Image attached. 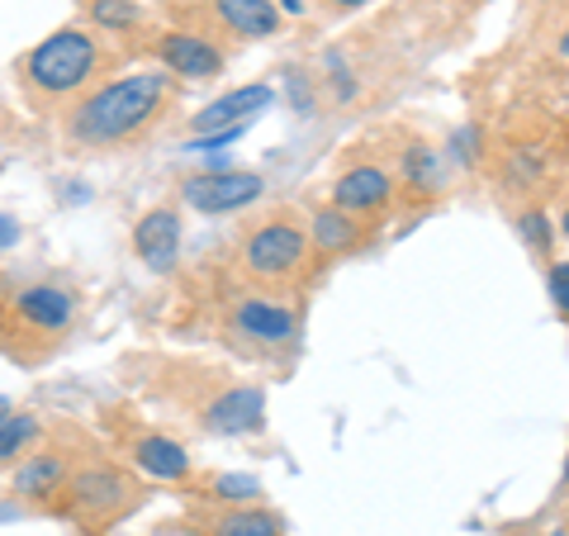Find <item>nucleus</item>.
<instances>
[{
  "label": "nucleus",
  "instance_id": "12",
  "mask_svg": "<svg viewBox=\"0 0 569 536\" xmlns=\"http://www.w3.org/2000/svg\"><path fill=\"white\" fill-rule=\"evenodd\" d=\"M271 105V86H242V91H228L219 100H209L200 115H194V129L200 133H219V129H242L252 115H261Z\"/></svg>",
  "mask_w": 569,
  "mask_h": 536
},
{
  "label": "nucleus",
  "instance_id": "16",
  "mask_svg": "<svg viewBox=\"0 0 569 536\" xmlns=\"http://www.w3.org/2000/svg\"><path fill=\"white\" fill-rule=\"evenodd\" d=\"M67 485V460L62 456H29L20 470H14V494L20 498H48Z\"/></svg>",
  "mask_w": 569,
  "mask_h": 536
},
{
  "label": "nucleus",
  "instance_id": "26",
  "mask_svg": "<svg viewBox=\"0 0 569 536\" xmlns=\"http://www.w3.org/2000/svg\"><path fill=\"white\" fill-rule=\"evenodd\" d=\"M556 52H560V58L569 62V24H565V33H560V43H556Z\"/></svg>",
  "mask_w": 569,
  "mask_h": 536
},
{
  "label": "nucleus",
  "instance_id": "2",
  "mask_svg": "<svg viewBox=\"0 0 569 536\" xmlns=\"http://www.w3.org/2000/svg\"><path fill=\"white\" fill-rule=\"evenodd\" d=\"M100 62H104V52H100L96 33H86V29H58V33H48L39 48L24 52L20 81H24V91L33 96V105H58L67 96L86 91V86L96 81Z\"/></svg>",
  "mask_w": 569,
  "mask_h": 536
},
{
  "label": "nucleus",
  "instance_id": "20",
  "mask_svg": "<svg viewBox=\"0 0 569 536\" xmlns=\"http://www.w3.org/2000/svg\"><path fill=\"white\" fill-rule=\"evenodd\" d=\"M86 14L96 20V29H133L138 0H86Z\"/></svg>",
  "mask_w": 569,
  "mask_h": 536
},
{
  "label": "nucleus",
  "instance_id": "30",
  "mask_svg": "<svg viewBox=\"0 0 569 536\" xmlns=\"http://www.w3.org/2000/svg\"><path fill=\"white\" fill-rule=\"evenodd\" d=\"M565 324H569V314H565Z\"/></svg>",
  "mask_w": 569,
  "mask_h": 536
},
{
  "label": "nucleus",
  "instance_id": "9",
  "mask_svg": "<svg viewBox=\"0 0 569 536\" xmlns=\"http://www.w3.org/2000/svg\"><path fill=\"white\" fill-rule=\"evenodd\" d=\"M389 200H395V181H389V171L370 167V162L342 171L332 186V205L356 214V219H376V214L389 209Z\"/></svg>",
  "mask_w": 569,
  "mask_h": 536
},
{
  "label": "nucleus",
  "instance_id": "19",
  "mask_svg": "<svg viewBox=\"0 0 569 536\" xmlns=\"http://www.w3.org/2000/svg\"><path fill=\"white\" fill-rule=\"evenodd\" d=\"M33 437H39V418L33 414H6L0 418V466L14 460V456H24L33 446Z\"/></svg>",
  "mask_w": 569,
  "mask_h": 536
},
{
  "label": "nucleus",
  "instance_id": "3",
  "mask_svg": "<svg viewBox=\"0 0 569 536\" xmlns=\"http://www.w3.org/2000/svg\"><path fill=\"white\" fill-rule=\"evenodd\" d=\"M309 257V228H299L290 214L266 219L252 228V238L242 242V271L261 285H284Z\"/></svg>",
  "mask_w": 569,
  "mask_h": 536
},
{
  "label": "nucleus",
  "instance_id": "13",
  "mask_svg": "<svg viewBox=\"0 0 569 536\" xmlns=\"http://www.w3.org/2000/svg\"><path fill=\"white\" fill-rule=\"evenodd\" d=\"M213 20H219L233 39H271L280 29L276 0H209Z\"/></svg>",
  "mask_w": 569,
  "mask_h": 536
},
{
  "label": "nucleus",
  "instance_id": "1",
  "mask_svg": "<svg viewBox=\"0 0 569 536\" xmlns=\"http://www.w3.org/2000/svg\"><path fill=\"white\" fill-rule=\"evenodd\" d=\"M171 105V71L167 67H148V71H129L114 77L110 86H96L77 100V110L67 115V138L81 148H123L138 142L167 115Z\"/></svg>",
  "mask_w": 569,
  "mask_h": 536
},
{
  "label": "nucleus",
  "instance_id": "11",
  "mask_svg": "<svg viewBox=\"0 0 569 536\" xmlns=\"http://www.w3.org/2000/svg\"><path fill=\"white\" fill-rule=\"evenodd\" d=\"M176 247H181V214L176 209H148L133 224V252L152 266V271H171Z\"/></svg>",
  "mask_w": 569,
  "mask_h": 536
},
{
  "label": "nucleus",
  "instance_id": "24",
  "mask_svg": "<svg viewBox=\"0 0 569 536\" xmlns=\"http://www.w3.org/2000/svg\"><path fill=\"white\" fill-rule=\"evenodd\" d=\"M14 238H20V234H14V224L6 219V214H0V247H10Z\"/></svg>",
  "mask_w": 569,
  "mask_h": 536
},
{
  "label": "nucleus",
  "instance_id": "8",
  "mask_svg": "<svg viewBox=\"0 0 569 536\" xmlns=\"http://www.w3.org/2000/svg\"><path fill=\"white\" fill-rule=\"evenodd\" d=\"M67 498H71V513L104 523V517L119 513L133 498V485H129V475H119L114 466H86L81 475H71Z\"/></svg>",
  "mask_w": 569,
  "mask_h": 536
},
{
  "label": "nucleus",
  "instance_id": "4",
  "mask_svg": "<svg viewBox=\"0 0 569 536\" xmlns=\"http://www.w3.org/2000/svg\"><path fill=\"white\" fill-rule=\"evenodd\" d=\"M10 318L14 328H24L29 337H43V343H58L77 318V295L62 290V285H24V290L10 295Z\"/></svg>",
  "mask_w": 569,
  "mask_h": 536
},
{
  "label": "nucleus",
  "instance_id": "21",
  "mask_svg": "<svg viewBox=\"0 0 569 536\" xmlns=\"http://www.w3.org/2000/svg\"><path fill=\"white\" fill-rule=\"evenodd\" d=\"M518 224H522V238H527L531 247H537V252H550V242H556V234H550V214H546V209H527Z\"/></svg>",
  "mask_w": 569,
  "mask_h": 536
},
{
  "label": "nucleus",
  "instance_id": "25",
  "mask_svg": "<svg viewBox=\"0 0 569 536\" xmlns=\"http://www.w3.org/2000/svg\"><path fill=\"white\" fill-rule=\"evenodd\" d=\"M328 6H332V10H361L366 0H328Z\"/></svg>",
  "mask_w": 569,
  "mask_h": 536
},
{
  "label": "nucleus",
  "instance_id": "22",
  "mask_svg": "<svg viewBox=\"0 0 569 536\" xmlns=\"http://www.w3.org/2000/svg\"><path fill=\"white\" fill-rule=\"evenodd\" d=\"M546 285H550V304H556L560 314H569V261H550Z\"/></svg>",
  "mask_w": 569,
  "mask_h": 536
},
{
  "label": "nucleus",
  "instance_id": "17",
  "mask_svg": "<svg viewBox=\"0 0 569 536\" xmlns=\"http://www.w3.org/2000/svg\"><path fill=\"white\" fill-rule=\"evenodd\" d=\"M399 176H403V186L413 190V195H437V190H441V157H437V148H427V142H413V148L403 152Z\"/></svg>",
  "mask_w": 569,
  "mask_h": 536
},
{
  "label": "nucleus",
  "instance_id": "14",
  "mask_svg": "<svg viewBox=\"0 0 569 536\" xmlns=\"http://www.w3.org/2000/svg\"><path fill=\"white\" fill-rule=\"evenodd\" d=\"M129 451H133V466L138 470H148L157 479H186L190 475V456H186V446L181 441H171L162 433H142L129 441Z\"/></svg>",
  "mask_w": 569,
  "mask_h": 536
},
{
  "label": "nucleus",
  "instance_id": "6",
  "mask_svg": "<svg viewBox=\"0 0 569 536\" xmlns=\"http://www.w3.org/2000/svg\"><path fill=\"white\" fill-rule=\"evenodd\" d=\"M157 62H162L171 77H186V81H213L223 71V48L209 39V33H194V29H167L157 33Z\"/></svg>",
  "mask_w": 569,
  "mask_h": 536
},
{
  "label": "nucleus",
  "instance_id": "18",
  "mask_svg": "<svg viewBox=\"0 0 569 536\" xmlns=\"http://www.w3.org/2000/svg\"><path fill=\"white\" fill-rule=\"evenodd\" d=\"M213 536H280V517L266 508H233L213 523Z\"/></svg>",
  "mask_w": 569,
  "mask_h": 536
},
{
  "label": "nucleus",
  "instance_id": "28",
  "mask_svg": "<svg viewBox=\"0 0 569 536\" xmlns=\"http://www.w3.org/2000/svg\"><path fill=\"white\" fill-rule=\"evenodd\" d=\"M560 234L569 238V205H565V214H560Z\"/></svg>",
  "mask_w": 569,
  "mask_h": 536
},
{
  "label": "nucleus",
  "instance_id": "15",
  "mask_svg": "<svg viewBox=\"0 0 569 536\" xmlns=\"http://www.w3.org/2000/svg\"><path fill=\"white\" fill-rule=\"evenodd\" d=\"M309 242L318 247L323 257H332V252H351L356 242H361V219L356 214H347V209H318L313 219H309Z\"/></svg>",
  "mask_w": 569,
  "mask_h": 536
},
{
  "label": "nucleus",
  "instance_id": "5",
  "mask_svg": "<svg viewBox=\"0 0 569 536\" xmlns=\"http://www.w3.org/2000/svg\"><path fill=\"white\" fill-rule=\"evenodd\" d=\"M266 190V181L257 171H200V176H190V181L181 186V200L190 209H200V214H233V209H247L257 200V195Z\"/></svg>",
  "mask_w": 569,
  "mask_h": 536
},
{
  "label": "nucleus",
  "instance_id": "10",
  "mask_svg": "<svg viewBox=\"0 0 569 536\" xmlns=\"http://www.w3.org/2000/svg\"><path fill=\"white\" fill-rule=\"evenodd\" d=\"M200 423L219 437H242V433H257L261 427V389L252 385H228L219 389L204 408H200Z\"/></svg>",
  "mask_w": 569,
  "mask_h": 536
},
{
  "label": "nucleus",
  "instance_id": "29",
  "mask_svg": "<svg viewBox=\"0 0 569 536\" xmlns=\"http://www.w3.org/2000/svg\"><path fill=\"white\" fill-rule=\"evenodd\" d=\"M6 414H10V404H6V399H0V418H6Z\"/></svg>",
  "mask_w": 569,
  "mask_h": 536
},
{
  "label": "nucleus",
  "instance_id": "27",
  "mask_svg": "<svg viewBox=\"0 0 569 536\" xmlns=\"http://www.w3.org/2000/svg\"><path fill=\"white\" fill-rule=\"evenodd\" d=\"M280 6L290 10V14H299V10H305V0H280Z\"/></svg>",
  "mask_w": 569,
  "mask_h": 536
},
{
  "label": "nucleus",
  "instance_id": "7",
  "mask_svg": "<svg viewBox=\"0 0 569 536\" xmlns=\"http://www.w3.org/2000/svg\"><path fill=\"white\" fill-rule=\"evenodd\" d=\"M228 324H233L238 337L247 343H266V347H284L299 328L295 309L284 299H271V295H242L233 299V309H228Z\"/></svg>",
  "mask_w": 569,
  "mask_h": 536
},
{
  "label": "nucleus",
  "instance_id": "23",
  "mask_svg": "<svg viewBox=\"0 0 569 536\" xmlns=\"http://www.w3.org/2000/svg\"><path fill=\"white\" fill-rule=\"evenodd\" d=\"M219 489H223V498H252V494H257V485H252V479H238V475L219 479Z\"/></svg>",
  "mask_w": 569,
  "mask_h": 536
}]
</instances>
